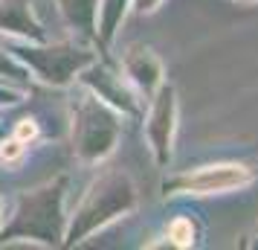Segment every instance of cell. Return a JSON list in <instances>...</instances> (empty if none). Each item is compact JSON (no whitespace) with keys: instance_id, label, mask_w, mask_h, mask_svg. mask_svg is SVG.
<instances>
[{"instance_id":"16","label":"cell","mask_w":258,"mask_h":250,"mask_svg":"<svg viewBox=\"0 0 258 250\" xmlns=\"http://www.w3.org/2000/svg\"><path fill=\"white\" fill-rule=\"evenodd\" d=\"M238 3H258V0H238Z\"/></svg>"},{"instance_id":"10","label":"cell","mask_w":258,"mask_h":250,"mask_svg":"<svg viewBox=\"0 0 258 250\" xmlns=\"http://www.w3.org/2000/svg\"><path fill=\"white\" fill-rule=\"evenodd\" d=\"M128 6H131V0H99V9H96V38H99V47L102 49L110 47V41L116 35Z\"/></svg>"},{"instance_id":"17","label":"cell","mask_w":258,"mask_h":250,"mask_svg":"<svg viewBox=\"0 0 258 250\" xmlns=\"http://www.w3.org/2000/svg\"><path fill=\"white\" fill-rule=\"evenodd\" d=\"M249 244H252V247H258V241H249Z\"/></svg>"},{"instance_id":"13","label":"cell","mask_w":258,"mask_h":250,"mask_svg":"<svg viewBox=\"0 0 258 250\" xmlns=\"http://www.w3.org/2000/svg\"><path fill=\"white\" fill-rule=\"evenodd\" d=\"M21 152H24V143H21L18 137H9L6 143L0 145V157H3V160H18Z\"/></svg>"},{"instance_id":"2","label":"cell","mask_w":258,"mask_h":250,"mask_svg":"<svg viewBox=\"0 0 258 250\" xmlns=\"http://www.w3.org/2000/svg\"><path fill=\"white\" fill-rule=\"evenodd\" d=\"M64 186H67V178H58L55 183H47V186L24 195L18 201L15 218L3 227V238L29 236L41 238L44 244H58L64 236V215H61Z\"/></svg>"},{"instance_id":"3","label":"cell","mask_w":258,"mask_h":250,"mask_svg":"<svg viewBox=\"0 0 258 250\" xmlns=\"http://www.w3.org/2000/svg\"><path fill=\"white\" fill-rule=\"evenodd\" d=\"M119 140V117L116 111L102 102L96 93H84L73 102V148L76 155L96 163L105 160Z\"/></svg>"},{"instance_id":"1","label":"cell","mask_w":258,"mask_h":250,"mask_svg":"<svg viewBox=\"0 0 258 250\" xmlns=\"http://www.w3.org/2000/svg\"><path fill=\"white\" fill-rule=\"evenodd\" d=\"M137 207V186L125 172H105L87 189V195L82 198L79 210L73 215V224L67 230V244L84 241V238L102 230L105 224L116 221L122 215H128Z\"/></svg>"},{"instance_id":"6","label":"cell","mask_w":258,"mask_h":250,"mask_svg":"<svg viewBox=\"0 0 258 250\" xmlns=\"http://www.w3.org/2000/svg\"><path fill=\"white\" fill-rule=\"evenodd\" d=\"M174 134H177V90L174 84L163 82L160 90L148 99V117H145V137L154 152L157 166L165 169L174 155Z\"/></svg>"},{"instance_id":"14","label":"cell","mask_w":258,"mask_h":250,"mask_svg":"<svg viewBox=\"0 0 258 250\" xmlns=\"http://www.w3.org/2000/svg\"><path fill=\"white\" fill-rule=\"evenodd\" d=\"M160 3H163V0H131V9L137 15H151V12L160 9Z\"/></svg>"},{"instance_id":"9","label":"cell","mask_w":258,"mask_h":250,"mask_svg":"<svg viewBox=\"0 0 258 250\" xmlns=\"http://www.w3.org/2000/svg\"><path fill=\"white\" fill-rule=\"evenodd\" d=\"M0 29L15 32V35L41 38V26L32 21L26 0H0Z\"/></svg>"},{"instance_id":"15","label":"cell","mask_w":258,"mask_h":250,"mask_svg":"<svg viewBox=\"0 0 258 250\" xmlns=\"http://www.w3.org/2000/svg\"><path fill=\"white\" fill-rule=\"evenodd\" d=\"M35 134H38L35 122H32V119H24V122H21V125H18V131H15V137H18V140H21V143H26V140H32V137H35Z\"/></svg>"},{"instance_id":"4","label":"cell","mask_w":258,"mask_h":250,"mask_svg":"<svg viewBox=\"0 0 258 250\" xmlns=\"http://www.w3.org/2000/svg\"><path fill=\"white\" fill-rule=\"evenodd\" d=\"M258 180V169L235 160H221V163H206L186 172H177L163 180V195H229V192L246 189L249 183Z\"/></svg>"},{"instance_id":"7","label":"cell","mask_w":258,"mask_h":250,"mask_svg":"<svg viewBox=\"0 0 258 250\" xmlns=\"http://www.w3.org/2000/svg\"><path fill=\"white\" fill-rule=\"evenodd\" d=\"M79 76L90 87V93H96L102 102H107L113 111H119L122 117H142V99L128 84V79L122 73H116L113 67H105V64L93 61Z\"/></svg>"},{"instance_id":"5","label":"cell","mask_w":258,"mask_h":250,"mask_svg":"<svg viewBox=\"0 0 258 250\" xmlns=\"http://www.w3.org/2000/svg\"><path fill=\"white\" fill-rule=\"evenodd\" d=\"M12 53L21 61H26L49 84H70L87 64L96 61L93 53L70 47V44H55V47H12Z\"/></svg>"},{"instance_id":"12","label":"cell","mask_w":258,"mask_h":250,"mask_svg":"<svg viewBox=\"0 0 258 250\" xmlns=\"http://www.w3.org/2000/svg\"><path fill=\"white\" fill-rule=\"evenodd\" d=\"M165 238L171 247H195L198 244V224L188 215H177L165 227Z\"/></svg>"},{"instance_id":"8","label":"cell","mask_w":258,"mask_h":250,"mask_svg":"<svg viewBox=\"0 0 258 250\" xmlns=\"http://www.w3.org/2000/svg\"><path fill=\"white\" fill-rule=\"evenodd\" d=\"M122 76L128 79V84L137 90L142 102H148L165 82L163 61L157 59L151 47H131L122 59Z\"/></svg>"},{"instance_id":"11","label":"cell","mask_w":258,"mask_h":250,"mask_svg":"<svg viewBox=\"0 0 258 250\" xmlns=\"http://www.w3.org/2000/svg\"><path fill=\"white\" fill-rule=\"evenodd\" d=\"M64 18L76 29H82L84 35H96V9L99 0H58Z\"/></svg>"}]
</instances>
